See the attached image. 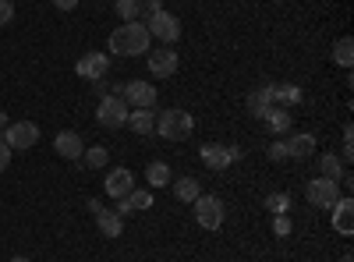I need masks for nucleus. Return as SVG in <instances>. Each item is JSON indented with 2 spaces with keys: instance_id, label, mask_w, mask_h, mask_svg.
Segmentation results:
<instances>
[{
  "instance_id": "nucleus-2",
  "label": "nucleus",
  "mask_w": 354,
  "mask_h": 262,
  "mask_svg": "<svg viewBox=\"0 0 354 262\" xmlns=\"http://www.w3.org/2000/svg\"><path fill=\"white\" fill-rule=\"evenodd\" d=\"M192 131H195V118L185 106H170L156 118V135H163L167 142H185L192 138Z\"/></svg>"
},
{
  "instance_id": "nucleus-11",
  "label": "nucleus",
  "mask_w": 354,
  "mask_h": 262,
  "mask_svg": "<svg viewBox=\"0 0 354 262\" xmlns=\"http://www.w3.org/2000/svg\"><path fill=\"white\" fill-rule=\"evenodd\" d=\"M131 188H135V174L128 170V167H113L110 174H106V181H103V191H106V198H128L131 195Z\"/></svg>"
},
{
  "instance_id": "nucleus-38",
  "label": "nucleus",
  "mask_w": 354,
  "mask_h": 262,
  "mask_svg": "<svg viewBox=\"0 0 354 262\" xmlns=\"http://www.w3.org/2000/svg\"><path fill=\"white\" fill-rule=\"evenodd\" d=\"M344 262H354V255H351V252H347V255H344Z\"/></svg>"
},
{
  "instance_id": "nucleus-5",
  "label": "nucleus",
  "mask_w": 354,
  "mask_h": 262,
  "mask_svg": "<svg viewBox=\"0 0 354 262\" xmlns=\"http://www.w3.org/2000/svg\"><path fill=\"white\" fill-rule=\"evenodd\" d=\"M198 160L209 170H227L230 163L241 160V145H220V142H205L198 149Z\"/></svg>"
},
{
  "instance_id": "nucleus-30",
  "label": "nucleus",
  "mask_w": 354,
  "mask_h": 262,
  "mask_svg": "<svg viewBox=\"0 0 354 262\" xmlns=\"http://www.w3.org/2000/svg\"><path fill=\"white\" fill-rule=\"evenodd\" d=\"M354 160V128L344 124V153H340V163H351Z\"/></svg>"
},
{
  "instance_id": "nucleus-16",
  "label": "nucleus",
  "mask_w": 354,
  "mask_h": 262,
  "mask_svg": "<svg viewBox=\"0 0 354 262\" xmlns=\"http://www.w3.org/2000/svg\"><path fill=\"white\" fill-rule=\"evenodd\" d=\"M96 227H100L103 238H121L124 234V216L113 213V209H100L96 213Z\"/></svg>"
},
{
  "instance_id": "nucleus-1",
  "label": "nucleus",
  "mask_w": 354,
  "mask_h": 262,
  "mask_svg": "<svg viewBox=\"0 0 354 262\" xmlns=\"http://www.w3.org/2000/svg\"><path fill=\"white\" fill-rule=\"evenodd\" d=\"M106 46H110L113 57H142V53L153 50V36L145 32L142 21H124V25H117L110 32Z\"/></svg>"
},
{
  "instance_id": "nucleus-9",
  "label": "nucleus",
  "mask_w": 354,
  "mask_h": 262,
  "mask_svg": "<svg viewBox=\"0 0 354 262\" xmlns=\"http://www.w3.org/2000/svg\"><path fill=\"white\" fill-rule=\"evenodd\" d=\"M75 75H82L85 82H100L110 75V57L103 50H88L78 57V64H75Z\"/></svg>"
},
{
  "instance_id": "nucleus-17",
  "label": "nucleus",
  "mask_w": 354,
  "mask_h": 262,
  "mask_svg": "<svg viewBox=\"0 0 354 262\" xmlns=\"http://www.w3.org/2000/svg\"><path fill=\"white\" fill-rule=\"evenodd\" d=\"M128 128H131L135 135H153V131H156V113H153V106L128 110Z\"/></svg>"
},
{
  "instance_id": "nucleus-7",
  "label": "nucleus",
  "mask_w": 354,
  "mask_h": 262,
  "mask_svg": "<svg viewBox=\"0 0 354 262\" xmlns=\"http://www.w3.org/2000/svg\"><path fill=\"white\" fill-rule=\"evenodd\" d=\"M0 138L11 145V153L32 149V145L39 142V124L36 121H15V124H8L4 131H0Z\"/></svg>"
},
{
  "instance_id": "nucleus-28",
  "label": "nucleus",
  "mask_w": 354,
  "mask_h": 262,
  "mask_svg": "<svg viewBox=\"0 0 354 262\" xmlns=\"http://www.w3.org/2000/svg\"><path fill=\"white\" fill-rule=\"evenodd\" d=\"M113 11H117V18L135 21L138 18V0H113Z\"/></svg>"
},
{
  "instance_id": "nucleus-32",
  "label": "nucleus",
  "mask_w": 354,
  "mask_h": 262,
  "mask_svg": "<svg viewBox=\"0 0 354 262\" xmlns=\"http://www.w3.org/2000/svg\"><path fill=\"white\" fill-rule=\"evenodd\" d=\"M156 11H163V0H138V15H156Z\"/></svg>"
},
{
  "instance_id": "nucleus-19",
  "label": "nucleus",
  "mask_w": 354,
  "mask_h": 262,
  "mask_svg": "<svg viewBox=\"0 0 354 262\" xmlns=\"http://www.w3.org/2000/svg\"><path fill=\"white\" fill-rule=\"evenodd\" d=\"M301 100H305L301 85H290V82H280V85H273V103H283V106H298Z\"/></svg>"
},
{
  "instance_id": "nucleus-12",
  "label": "nucleus",
  "mask_w": 354,
  "mask_h": 262,
  "mask_svg": "<svg viewBox=\"0 0 354 262\" xmlns=\"http://www.w3.org/2000/svg\"><path fill=\"white\" fill-rule=\"evenodd\" d=\"M121 100L135 110H145V106H156V85L153 82H124V93Z\"/></svg>"
},
{
  "instance_id": "nucleus-4",
  "label": "nucleus",
  "mask_w": 354,
  "mask_h": 262,
  "mask_svg": "<svg viewBox=\"0 0 354 262\" xmlns=\"http://www.w3.org/2000/svg\"><path fill=\"white\" fill-rule=\"evenodd\" d=\"M195 220H198V227L202 230H220L223 227V220H227V209H223V202H220V195H198L195 202Z\"/></svg>"
},
{
  "instance_id": "nucleus-14",
  "label": "nucleus",
  "mask_w": 354,
  "mask_h": 262,
  "mask_svg": "<svg viewBox=\"0 0 354 262\" xmlns=\"http://www.w3.org/2000/svg\"><path fill=\"white\" fill-rule=\"evenodd\" d=\"M283 145H287V160H312L315 156V135H308V131L287 135Z\"/></svg>"
},
{
  "instance_id": "nucleus-34",
  "label": "nucleus",
  "mask_w": 354,
  "mask_h": 262,
  "mask_svg": "<svg viewBox=\"0 0 354 262\" xmlns=\"http://www.w3.org/2000/svg\"><path fill=\"white\" fill-rule=\"evenodd\" d=\"M8 163H11V145H8L4 138H0V174L8 170Z\"/></svg>"
},
{
  "instance_id": "nucleus-22",
  "label": "nucleus",
  "mask_w": 354,
  "mask_h": 262,
  "mask_svg": "<svg viewBox=\"0 0 354 262\" xmlns=\"http://www.w3.org/2000/svg\"><path fill=\"white\" fill-rule=\"evenodd\" d=\"M319 178H330V181H340V174H344V163H340V156L337 153H322L319 160Z\"/></svg>"
},
{
  "instance_id": "nucleus-6",
  "label": "nucleus",
  "mask_w": 354,
  "mask_h": 262,
  "mask_svg": "<svg viewBox=\"0 0 354 262\" xmlns=\"http://www.w3.org/2000/svg\"><path fill=\"white\" fill-rule=\"evenodd\" d=\"M340 195H344L340 185L330 181V178H315V181L305 185V198H308V206H315V209H333Z\"/></svg>"
},
{
  "instance_id": "nucleus-25",
  "label": "nucleus",
  "mask_w": 354,
  "mask_h": 262,
  "mask_svg": "<svg viewBox=\"0 0 354 262\" xmlns=\"http://www.w3.org/2000/svg\"><path fill=\"white\" fill-rule=\"evenodd\" d=\"M106 160H110V153L103 149V145H93V149H85V153H82V160H78V163H82V167H88V170H103V167H106Z\"/></svg>"
},
{
  "instance_id": "nucleus-18",
  "label": "nucleus",
  "mask_w": 354,
  "mask_h": 262,
  "mask_svg": "<svg viewBox=\"0 0 354 262\" xmlns=\"http://www.w3.org/2000/svg\"><path fill=\"white\" fill-rule=\"evenodd\" d=\"M270 106H277L273 103V85H262V89L248 93V113H252V118H262Z\"/></svg>"
},
{
  "instance_id": "nucleus-24",
  "label": "nucleus",
  "mask_w": 354,
  "mask_h": 262,
  "mask_svg": "<svg viewBox=\"0 0 354 262\" xmlns=\"http://www.w3.org/2000/svg\"><path fill=\"white\" fill-rule=\"evenodd\" d=\"M333 64H340L344 71H351V64H354V39H351V36L337 39V46H333Z\"/></svg>"
},
{
  "instance_id": "nucleus-37",
  "label": "nucleus",
  "mask_w": 354,
  "mask_h": 262,
  "mask_svg": "<svg viewBox=\"0 0 354 262\" xmlns=\"http://www.w3.org/2000/svg\"><path fill=\"white\" fill-rule=\"evenodd\" d=\"M11 262H32V259H25V255H15V259H11Z\"/></svg>"
},
{
  "instance_id": "nucleus-23",
  "label": "nucleus",
  "mask_w": 354,
  "mask_h": 262,
  "mask_svg": "<svg viewBox=\"0 0 354 262\" xmlns=\"http://www.w3.org/2000/svg\"><path fill=\"white\" fill-rule=\"evenodd\" d=\"M170 185H174L177 202H195V198L202 195V185H198L195 178H177V181H170Z\"/></svg>"
},
{
  "instance_id": "nucleus-10",
  "label": "nucleus",
  "mask_w": 354,
  "mask_h": 262,
  "mask_svg": "<svg viewBox=\"0 0 354 262\" xmlns=\"http://www.w3.org/2000/svg\"><path fill=\"white\" fill-rule=\"evenodd\" d=\"M145 64H149V75L170 78V75H177V50L174 46H153L145 53Z\"/></svg>"
},
{
  "instance_id": "nucleus-27",
  "label": "nucleus",
  "mask_w": 354,
  "mask_h": 262,
  "mask_svg": "<svg viewBox=\"0 0 354 262\" xmlns=\"http://www.w3.org/2000/svg\"><path fill=\"white\" fill-rule=\"evenodd\" d=\"M128 202H131V209H149L153 206V191L149 188H131Z\"/></svg>"
},
{
  "instance_id": "nucleus-29",
  "label": "nucleus",
  "mask_w": 354,
  "mask_h": 262,
  "mask_svg": "<svg viewBox=\"0 0 354 262\" xmlns=\"http://www.w3.org/2000/svg\"><path fill=\"white\" fill-rule=\"evenodd\" d=\"M290 230H294V220H290L287 213H277V216H273V234H277V238H290Z\"/></svg>"
},
{
  "instance_id": "nucleus-36",
  "label": "nucleus",
  "mask_w": 354,
  "mask_h": 262,
  "mask_svg": "<svg viewBox=\"0 0 354 262\" xmlns=\"http://www.w3.org/2000/svg\"><path fill=\"white\" fill-rule=\"evenodd\" d=\"M8 124H11V121H8V113H4V110H0V131H4Z\"/></svg>"
},
{
  "instance_id": "nucleus-26",
  "label": "nucleus",
  "mask_w": 354,
  "mask_h": 262,
  "mask_svg": "<svg viewBox=\"0 0 354 262\" xmlns=\"http://www.w3.org/2000/svg\"><path fill=\"white\" fill-rule=\"evenodd\" d=\"M266 209H270L273 216H277V213H290V195H287V191H273V195H266Z\"/></svg>"
},
{
  "instance_id": "nucleus-35",
  "label": "nucleus",
  "mask_w": 354,
  "mask_h": 262,
  "mask_svg": "<svg viewBox=\"0 0 354 262\" xmlns=\"http://www.w3.org/2000/svg\"><path fill=\"white\" fill-rule=\"evenodd\" d=\"M53 8H57V11H75L78 0H53Z\"/></svg>"
},
{
  "instance_id": "nucleus-31",
  "label": "nucleus",
  "mask_w": 354,
  "mask_h": 262,
  "mask_svg": "<svg viewBox=\"0 0 354 262\" xmlns=\"http://www.w3.org/2000/svg\"><path fill=\"white\" fill-rule=\"evenodd\" d=\"M266 153H270V160H277V163H280V160H287V145H283V138H273Z\"/></svg>"
},
{
  "instance_id": "nucleus-20",
  "label": "nucleus",
  "mask_w": 354,
  "mask_h": 262,
  "mask_svg": "<svg viewBox=\"0 0 354 262\" xmlns=\"http://www.w3.org/2000/svg\"><path fill=\"white\" fill-rule=\"evenodd\" d=\"M262 121L270 124L277 135H283V131H290V124H294V118H290V110H283V106H270L262 113Z\"/></svg>"
},
{
  "instance_id": "nucleus-21",
  "label": "nucleus",
  "mask_w": 354,
  "mask_h": 262,
  "mask_svg": "<svg viewBox=\"0 0 354 262\" xmlns=\"http://www.w3.org/2000/svg\"><path fill=\"white\" fill-rule=\"evenodd\" d=\"M145 181H149V188H167L174 181V174L163 160H153L149 167H145Z\"/></svg>"
},
{
  "instance_id": "nucleus-13",
  "label": "nucleus",
  "mask_w": 354,
  "mask_h": 262,
  "mask_svg": "<svg viewBox=\"0 0 354 262\" xmlns=\"http://www.w3.org/2000/svg\"><path fill=\"white\" fill-rule=\"evenodd\" d=\"M333 230L344 238L354 234V198L351 195H340L337 206H333Z\"/></svg>"
},
{
  "instance_id": "nucleus-3",
  "label": "nucleus",
  "mask_w": 354,
  "mask_h": 262,
  "mask_svg": "<svg viewBox=\"0 0 354 262\" xmlns=\"http://www.w3.org/2000/svg\"><path fill=\"white\" fill-rule=\"evenodd\" d=\"M142 25H145V32H149L153 39H160L163 46H170V43L181 39V21H177V15H170L167 8L156 11V15H149Z\"/></svg>"
},
{
  "instance_id": "nucleus-33",
  "label": "nucleus",
  "mask_w": 354,
  "mask_h": 262,
  "mask_svg": "<svg viewBox=\"0 0 354 262\" xmlns=\"http://www.w3.org/2000/svg\"><path fill=\"white\" fill-rule=\"evenodd\" d=\"M11 18H15V4L11 0H0V28L11 25Z\"/></svg>"
},
{
  "instance_id": "nucleus-15",
  "label": "nucleus",
  "mask_w": 354,
  "mask_h": 262,
  "mask_svg": "<svg viewBox=\"0 0 354 262\" xmlns=\"http://www.w3.org/2000/svg\"><path fill=\"white\" fill-rule=\"evenodd\" d=\"M53 149H57V156H64V160H82V153H85V142H82V135L78 131H61L53 138Z\"/></svg>"
},
{
  "instance_id": "nucleus-8",
  "label": "nucleus",
  "mask_w": 354,
  "mask_h": 262,
  "mask_svg": "<svg viewBox=\"0 0 354 262\" xmlns=\"http://www.w3.org/2000/svg\"><path fill=\"white\" fill-rule=\"evenodd\" d=\"M96 121H100L103 128H110V131L124 128V124H128V103H124L121 96H103L100 106H96Z\"/></svg>"
}]
</instances>
